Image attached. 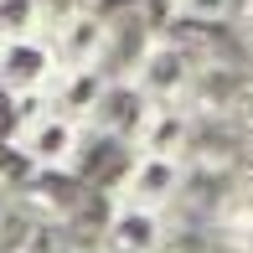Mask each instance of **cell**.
<instances>
[{
  "label": "cell",
  "instance_id": "6da1fadb",
  "mask_svg": "<svg viewBox=\"0 0 253 253\" xmlns=\"http://www.w3.org/2000/svg\"><path fill=\"white\" fill-rule=\"evenodd\" d=\"M5 140L26 155L31 170H67V176H73L78 155H83V140H88V124L67 119L52 103H26V109L16 114Z\"/></svg>",
  "mask_w": 253,
  "mask_h": 253
},
{
  "label": "cell",
  "instance_id": "7a4b0ae2",
  "mask_svg": "<svg viewBox=\"0 0 253 253\" xmlns=\"http://www.w3.org/2000/svg\"><path fill=\"white\" fill-rule=\"evenodd\" d=\"M119 78H129L150 103H170V98H191L202 73L186 57V47H176L166 31H150V37H140L134 57L119 67Z\"/></svg>",
  "mask_w": 253,
  "mask_h": 253
},
{
  "label": "cell",
  "instance_id": "3957f363",
  "mask_svg": "<svg viewBox=\"0 0 253 253\" xmlns=\"http://www.w3.org/2000/svg\"><path fill=\"white\" fill-rule=\"evenodd\" d=\"M191 186V160L186 155H155V150H129L119 181H114L109 202L150 207V212H170L181 191Z\"/></svg>",
  "mask_w": 253,
  "mask_h": 253
},
{
  "label": "cell",
  "instance_id": "277c9868",
  "mask_svg": "<svg viewBox=\"0 0 253 253\" xmlns=\"http://www.w3.org/2000/svg\"><path fill=\"white\" fill-rule=\"evenodd\" d=\"M57 67H62V62H57V47H52L47 31H37V37H5V42H0V88L16 98V109L47 98Z\"/></svg>",
  "mask_w": 253,
  "mask_h": 253
},
{
  "label": "cell",
  "instance_id": "5b68a950",
  "mask_svg": "<svg viewBox=\"0 0 253 253\" xmlns=\"http://www.w3.org/2000/svg\"><path fill=\"white\" fill-rule=\"evenodd\" d=\"M191 140H197V114H191L186 98L170 103H150L140 114L129 134V150H155V155H191Z\"/></svg>",
  "mask_w": 253,
  "mask_h": 253
},
{
  "label": "cell",
  "instance_id": "8992f818",
  "mask_svg": "<svg viewBox=\"0 0 253 253\" xmlns=\"http://www.w3.org/2000/svg\"><path fill=\"white\" fill-rule=\"evenodd\" d=\"M98 248L103 253H160L166 248V212L129 207V202H109Z\"/></svg>",
  "mask_w": 253,
  "mask_h": 253
},
{
  "label": "cell",
  "instance_id": "52a82bcc",
  "mask_svg": "<svg viewBox=\"0 0 253 253\" xmlns=\"http://www.w3.org/2000/svg\"><path fill=\"white\" fill-rule=\"evenodd\" d=\"M114 67L109 62H83V67H57V78H52V88H47V98L42 103H52V109H62L67 119H78V124H88L93 119V109L103 103V93H109V83H114Z\"/></svg>",
  "mask_w": 253,
  "mask_h": 253
},
{
  "label": "cell",
  "instance_id": "ba28073f",
  "mask_svg": "<svg viewBox=\"0 0 253 253\" xmlns=\"http://www.w3.org/2000/svg\"><path fill=\"white\" fill-rule=\"evenodd\" d=\"M57 0H0V42L5 37H37V31L52 26Z\"/></svg>",
  "mask_w": 253,
  "mask_h": 253
},
{
  "label": "cell",
  "instance_id": "9c48e42d",
  "mask_svg": "<svg viewBox=\"0 0 253 253\" xmlns=\"http://www.w3.org/2000/svg\"><path fill=\"white\" fill-rule=\"evenodd\" d=\"M238 16V0H166V21H191V26H227Z\"/></svg>",
  "mask_w": 253,
  "mask_h": 253
}]
</instances>
